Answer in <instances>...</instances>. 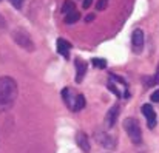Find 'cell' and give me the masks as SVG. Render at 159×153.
I'll list each match as a JSON object with an SVG mask.
<instances>
[{
	"mask_svg": "<svg viewBox=\"0 0 159 153\" xmlns=\"http://www.w3.org/2000/svg\"><path fill=\"white\" fill-rule=\"evenodd\" d=\"M91 3H93V0H84V8H85V9H88Z\"/></svg>",
	"mask_w": 159,
	"mask_h": 153,
	"instance_id": "22",
	"label": "cell"
},
{
	"mask_svg": "<svg viewBox=\"0 0 159 153\" xmlns=\"http://www.w3.org/2000/svg\"><path fill=\"white\" fill-rule=\"evenodd\" d=\"M11 2V5L12 6H16L17 9H20L22 8V5H23V0H9Z\"/></svg>",
	"mask_w": 159,
	"mask_h": 153,
	"instance_id": "18",
	"label": "cell"
},
{
	"mask_svg": "<svg viewBox=\"0 0 159 153\" xmlns=\"http://www.w3.org/2000/svg\"><path fill=\"white\" fill-rule=\"evenodd\" d=\"M124 128H125V132H127V135H128V138L131 139L133 144L142 142V130H141L139 122L134 118H127L124 121Z\"/></svg>",
	"mask_w": 159,
	"mask_h": 153,
	"instance_id": "2",
	"label": "cell"
},
{
	"mask_svg": "<svg viewBox=\"0 0 159 153\" xmlns=\"http://www.w3.org/2000/svg\"><path fill=\"white\" fill-rule=\"evenodd\" d=\"M96 141L104 147V149H108V150H113V149H116V146H117V141H116V138H113L110 133H107V132H98L96 133Z\"/></svg>",
	"mask_w": 159,
	"mask_h": 153,
	"instance_id": "4",
	"label": "cell"
},
{
	"mask_svg": "<svg viewBox=\"0 0 159 153\" xmlns=\"http://www.w3.org/2000/svg\"><path fill=\"white\" fill-rule=\"evenodd\" d=\"M107 3H108V0H99V2H98V5H96L98 11H102V9H105Z\"/></svg>",
	"mask_w": 159,
	"mask_h": 153,
	"instance_id": "17",
	"label": "cell"
},
{
	"mask_svg": "<svg viewBox=\"0 0 159 153\" xmlns=\"http://www.w3.org/2000/svg\"><path fill=\"white\" fill-rule=\"evenodd\" d=\"M5 28H6V20H5V19H3V16L0 14V31H3Z\"/></svg>",
	"mask_w": 159,
	"mask_h": 153,
	"instance_id": "20",
	"label": "cell"
},
{
	"mask_svg": "<svg viewBox=\"0 0 159 153\" xmlns=\"http://www.w3.org/2000/svg\"><path fill=\"white\" fill-rule=\"evenodd\" d=\"M131 44H133L134 53H141L142 51V48H144V33H142V30H134L133 31Z\"/></svg>",
	"mask_w": 159,
	"mask_h": 153,
	"instance_id": "6",
	"label": "cell"
},
{
	"mask_svg": "<svg viewBox=\"0 0 159 153\" xmlns=\"http://www.w3.org/2000/svg\"><path fill=\"white\" fill-rule=\"evenodd\" d=\"M76 82H82L85 73H87V62H84L82 59L76 60Z\"/></svg>",
	"mask_w": 159,
	"mask_h": 153,
	"instance_id": "10",
	"label": "cell"
},
{
	"mask_svg": "<svg viewBox=\"0 0 159 153\" xmlns=\"http://www.w3.org/2000/svg\"><path fill=\"white\" fill-rule=\"evenodd\" d=\"M152 102H159V90L153 91V95H152Z\"/></svg>",
	"mask_w": 159,
	"mask_h": 153,
	"instance_id": "21",
	"label": "cell"
},
{
	"mask_svg": "<svg viewBox=\"0 0 159 153\" xmlns=\"http://www.w3.org/2000/svg\"><path fill=\"white\" fill-rule=\"evenodd\" d=\"M156 84H159V67H158V70H156V74H155V77L150 81V85H156Z\"/></svg>",
	"mask_w": 159,
	"mask_h": 153,
	"instance_id": "19",
	"label": "cell"
},
{
	"mask_svg": "<svg viewBox=\"0 0 159 153\" xmlns=\"http://www.w3.org/2000/svg\"><path fill=\"white\" fill-rule=\"evenodd\" d=\"M76 144H77V147H80L85 153H88L91 150V147H90V139H88V136H87L84 132H77V135H76Z\"/></svg>",
	"mask_w": 159,
	"mask_h": 153,
	"instance_id": "8",
	"label": "cell"
},
{
	"mask_svg": "<svg viewBox=\"0 0 159 153\" xmlns=\"http://www.w3.org/2000/svg\"><path fill=\"white\" fill-rule=\"evenodd\" d=\"M74 11H76V5H74L73 2L66 0V2L62 5V12H63L65 16H68V14H71V12H74Z\"/></svg>",
	"mask_w": 159,
	"mask_h": 153,
	"instance_id": "12",
	"label": "cell"
},
{
	"mask_svg": "<svg viewBox=\"0 0 159 153\" xmlns=\"http://www.w3.org/2000/svg\"><path fill=\"white\" fill-rule=\"evenodd\" d=\"M142 113L147 118V125L148 128H155L156 127V111L150 104H144L142 105Z\"/></svg>",
	"mask_w": 159,
	"mask_h": 153,
	"instance_id": "5",
	"label": "cell"
},
{
	"mask_svg": "<svg viewBox=\"0 0 159 153\" xmlns=\"http://www.w3.org/2000/svg\"><path fill=\"white\" fill-rule=\"evenodd\" d=\"M93 65L98 67V68H105L107 62L104 60V59H93Z\"/></svg>",
	"mask_w": 159,
	"mask_h": 153,
	"instance_id": "16",
	"label": "cell"
},
{
	"mask_svg": "<svg viewBox=\"0 0 159 153\" xmlns=\"http://www.w3.org/2000/svg\"><path fill=\"white\" fill-rule=\"evenodd\" d=\"M62 98H63V102L68 105V108L74 111V102H76L77 95H74L70 88H63V90H62Z\"/></svg>",
	"mask_w": 159,
	"mask_h": 153,
	"instance_id": "9",
	"label": "cell"
},
{
	"mask_svg": "<svg viewBox=\"0 0 159 153\" xmlns=\"http://www.w3.org/2000/svg\"><path fill=\"white\" fill-rule=\"evenodd\" d=\"M91 20H94V14H88L85 17V22H91Z\"/></svg>",
	"mask_w": 159,
	"mask_h": 153,
	"instance_id": "23",
	"label": "cell"
},
{
	"mask_svg": "<svg viewBox=\"0 0 159 153\" xmlns=\"http://www.w3.org/2000/svg\"><path fill=\"white\" fill-rule=\"evenodd\" d=\"M79 19H80V14H79V11H74V12H71V14L65 16V23H68V25H73V23H76Z\"/></svg>",
	"mask_w": 159,
	"mask_h": 153,
	"instance_id": "13",
	"label": "cell"
},
{
	"mask_svg": "<svg viewBox=\"0 0 159 153\" xmlns=\"http://www.w3.org/2000/svg\"><path fill=\"white\" fill-rule=\"evenodd\" d=\"M84 107H85V98H84V95H77L76 102H74V111H80V110H84Z\"/></svg>",
	"mask_w": 159,
	"mask_h": 153,
	"instance_id": "14",
	"label": "cell"
},
{
	"mask_svg": "<svg viewBox=\"0 0 159 153\" xmlns=\"http://www.w3.org/2000/svg\"><path fill=\"white\" fill-rule=\"evenodd\" d=\"M70 50H71V44L66 42L65 39H57V53L62 54L63 57L70 56Z\"/></svg>",
	"mask_w": 159,
	"mask_h": 153,
	"instance_id": "11",
	"label": "cell"
},
{
	"mask_svg": "<svg viewBox=\"0 0 159 153\" xmlns=\"http://www.w3.org/2000/svg\"><path fill=\"white\" fill-rule=\"evenodd\" d=\"M117 116H119V105H113L108 111H107L105 116V127L107 128H113L116 121H117Z\"/></svg>",
	"mask_w": 159,
	"mask_h": 153,
	"instance_id": "7",
	"label": "cell"
},
{
	"mask_svg": "<svg viewBox=\"0 0 159 153\" xmlns=\"http://www.w3.org/2000/svg\"><path fill=\"white\" fill-rule=\"evenodd\" d=\"M11 36H12V40H14L20 48H23V50H26V51H34L36 50V45H34L31 36H30L25 30L17 28V30H14V31L11 33Z\"/></svg>",
	"mask_w": 159,
	"mask_h": 153,
	"instance_id": "3",
	"label": "cell"
},
{
	"mask_svg": "<svg viewBox=\"0 0 159 153\" xmlns=\"http://www.w3.org/2000/svg\"><path fill=\"white\" fill-rule=\"evenodd\" d=\"M12 105H14L12 102H9L8 99H5L3 96H0V113H2V111H6V110H9Z\"/></svg>",
	"mask_w": 159,
	"mask_h": 153,
	"instance_id": "15",
	"label": "cell"
},
{
	"mask_svg": "<svg viewBox=\"0 0 159 153\" xmlns=\"http://www.w3.org/2000/svg\"><path fill=\"white\" fill-rule=\"evenodd\" d=\"M17 95H19L17 82L9 76H2L0 77V96H3L5 99L14 104L17 99Z\"/></svg>",
	"mask_w": 159,
	"mask_h": 153,
	"instance_id": "1",
	"label": "cell"
}]
</instances>
